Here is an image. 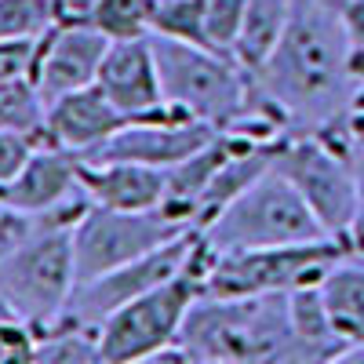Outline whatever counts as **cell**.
<instances>
[{"label":"cell","mask_w":364,"mask_h":364,"mask_svg":"<svg viewBox=\"0 0 364 364\" xmlns=\"http://www.w3.org/2000/svg\"><path fill=\"white\" fill-rule=\"evenodd\" d=\"M291 132H328L353 113L360 80L350 70L343 11L295 0L284 37L252 73Z\"/></svg>","instance_id":"6da1fadb"},{"label":"cell","mask_w":364,"mask_h":364,"mask_svg":"<svg viewBox=\"0 0 364 364\" xmlns=\"http://www.w3.org/2000/svg\"><path fill=\"white\" fill-rule=\"evenodd\" d=\"M178 343L190 360H302L288 291L200 295Z\"/></svg>","instance_id":"7a4b0ae2"},{"label":"cell","mask_w":364,"mask_h":364,"mask_svg":"<svg viewBox=\"0 0 364 364\" xmlns=\"http://www.w3.org/2000/svg\"><path fill=\"white\" fill-rule=\"evenodd\" d=\"M211 262V245L197 233L193 255L186 269L171 281L149 288L146 295L132 299L99 324L102 336V360L106 364H128V360H157L161 350L178 343L182 324H186L193 302L204 295V273Z\"/></svg>","instance_id":"3957f363"},{"label":"cell","mask_w":364,"mask_h":364,"mask_svg":"<svg viewBox=\"0 0 364 364\" xmlns=\"http://www.w3.org/2000/svg\"><path fill=\"white\" fill-rule=\"evenodd\" d=\"M149 41L157 51L161 87L168 102L182 106L197 120L215 124L219 132L233 128L248 113L255 77L237 58L161 33H149Z\"/></svg>","instance_id":"277c9868"},{"label":"cell","mask_w":364,"mask_h":364,"mask_svg":"<svg viewBox=\"0 0 364 364\" xmlns=\"http://www.w3.org/2000/svg\"><path fill=\"white\" fill-rule=\"evenodd\" d=\"M346 120L328 132L281 135L277 154H273V168L306 197L324 233L350 245V233L357 226V178H353V161L346 149Z\"/></svg>","instance_id":"5b68a950"},{"label":"cell","mask_w":364,"mask_h":364,"mask_svg":"<svg viewBox=\"0 0 364 364\" xmlns=\"http://www.w3.org/2000/svg\"><path fill=\"white\" fill-rule=\"evenodd\" d=\"M200 237L211 245V252H248L306 245V240H324L328 233L314 215V208L306 204V197L277 168H269L215 223L204 226Z\"/></svg>","instance_id":"8992f818"},{"label":"cell","mask_w":364,"mask_h":364,"mask_svg":"<svg viewBox=\"0 0 364 364\" xmlns=\"http://www.w3.org/2000/svg\"><path fill=\"white\" fill-rule=\"evenodd\" d=\"M77 288L73 226L37 230L0 252V295L29 328H51Z\"/></svg>","instance_id":"52a82bcc"},{"label":"cell","mask_w":364,"mask_h":364,"mask_svg":"<svg viewBox=\"0 0 364 364\" xmlns=\"http://www.w3.org/2000/svg\"><path fill=\"white\" fill-rule=\"evenodd\" d=\"M353 248L346 240L324 237L306 245L281 248H248V252H211L204 273V295H273L317 284L331 262H339Z\"/></svg>","instance_id":"ba28073f"},{"label":"cell","mask_w":364,"mask_h":364,"mask_svg":"<svg viewBox=\"0 0 364 364\" xmlns=\"http://www.w3.org/2000/svg\"><path fill=\"white\" fill-rule=\"evenodd\" d=\"M190 233L186 223L168 215L164 208L149 211H117L91 204L80 223L73 226V255H77V284L99 273H109L146 252H154L168 240Z\"/></svg>","instance_id":"9c48e42d"},{"label":"cell","mask_w":364,"mask_h":364,"mask_svg":"<svg viewBox=\"0 0 364 364\" xmlns=\"http://www.w3.org/2000/svg\"><path fill=\"white\" fill-rule=\"evenodd\" d=\"M193 245H197V230L182 233L175 240H168V245L146 252L124 266H117L109 273H99V277L91 281H80L70 295V306L63 317L77 321V324H91L99 328L109 314H117L120 306H128L132 299L146 295L149 288H157L164 281H171L175 273L186 269L190 255H193Z\"/></svg>","instance_id":"30bf717a"},{"label":"cell","mask_w":364,"mask_h":364,"mask_svg":"<svg viewBox=\"0 0 364 364\" xmlns=\"http://www.w3.org/2000/svg\"><path fill=\"white\" fill-rule=\"evenodd\" d=\"M95 84L132 120H186V117H193L182 106L164 99L157 51H154V41L149 37L109 41V51L102 58V70H99Z\"/></svg>","instance_id":"8fae6325"},{"label":"cell","mask_w":364,"mask_h":364,"mask_svg":"<svg viewBox=\"0 0 364 364\" xmlns=\"http://www.w3.org/2000/svg\"><path fill=\"white\" fill-rule=\"evenodd\" d=\"M109 51V37L87 22H58L41 41V55L33 66V84L41 99L51 106L55 99L80 91L99 80L102 58Z\"/></svg>","instance_id":"7c38bea8"},{"label":"cell","mask_w":364,"mask_h":364,"mask_svg":"<svg viewBox=\"0 0 364 364\" xmlns=\"http://www.w3.org/2000/svg\"><path fill=\"white\" fill-rule=\"evenodd\" d=\"M219 135L215 124L197 117L186 120H132L128 128H120L113 139H106L95 154H87L84 161H139L154 168H175L178 161H186L190 154L204 142Z\"/></svg>","instance_id":"4fadbf2b"},{"label":"cell","mask_w":364,"mask_h":364,"mask_svg":"<svg viewBox=\"0 0 364 364\" xmlns=\"http://www.w3.org/2000/svg\"><path fill=\"white\" fill-rule=\"evenodd\" d=\"M80 171H84V157L80 154L41 139L37 149L29 154V161L18 168V175L8 182V186H0V204L15 208V211L63 208V204L84 197Z\"/></svg>","instance_id":"5bb4252c"},{"label":"cell","mask_w":364,"mask_h":364,"mask_svg":"<svg viewBox=\"0 0 364 364\" xmlns=\"http://www.w3.org/2000/svg\"><path fill=\"white\" fill-rule=\"evenodd\" d=\"M132 117L124 109H117L99 84H87L80 91H70V95L55 99L48 106V117H44V139L55 142V146H66L73 154L87 157L95 149L113 139L120 128H128Z\"/></svg>","instance_id":"9a60e30c"},{"label":"cell","mask_w":364,"mask_h":364,"mask_svg":"<svg viewBox=\"0 0 364 364\" xmlns=\"http://www.w3.org/2000/svg\"><path fill=\"white\" fill-rule=\"evenodd\" d=\"M80 186L91 204L117 211H149L164 208L168 168L139 164V161H84Z\"/></svg>","instance_id":"2e32d148"},{"label":"cell","mask_w":364,"mask_h":364,"mask_svg":"<svg viewBox=\"0 0 364 364\" xmlns=\"http://www.w3.org/2000/svg\"><path fill=\"white\" fill-rule=\"evenodd\" d=\"M259 142L248 135H237V132H219L211 142H204L197 154H190L186 161H178L175 168H168V193H164V211L175 215L178 223H186L193 230V211L208 190V182L215 178V171L237 154L240 146Z\"/></svg>","instance_id":"e0dca14e"},{"label":"cell","mask_w":364,"mask_h":364,"mask_svg":"<svg viewBox=\"0 0 364 364\" xmlns=\"http://www.w3.org/2000/svg\"><path fill=\"white\" fill-rule=\"evenodd\" d=\"M321 295L331 324L346 343V353L353 346H364V255L350 252L339 262H331L321 277Z\"/></svg>","instance_id":"ac0fdd59"},{"label":"cell","mask_w":364,"mask_h":364,"mask_svg":"<svg viewBox=\"0 0 364 364\" xmlns=\"http://www.w3.org/2000/svg\"><path fill=\"white\" fill-rule=\"evenodd\" d=\"M288 306H291V328H295V343H299L302 360H343L346 343L328 317L321 281L288 291Z\"/></svg>","instance_id":"d6986e66"},{"label":"cell","mask_w":364,"mask_h":364,"mask_svg":"<svg viewBox=\"0 0 364 364\" xmlns=\"http://www.w3.org/2000/svg\"><path fill=\"white\" fill-rule=\"evenodd\" d=\"M291 8H295V0H248L245 4V18H240L233 58L248 73H255L269 58V51L277 48V41L284 37Z\"/></svg>","instance_id":"ffe728a7"},{"label":"cell","mask_w":364,"mask_h":364,"mask_svg":"<svg viewBox=\"0 0 364 364\" xmlns=\"http://www.w3.org/2000/svg\"><path fill=\"white\" fill-rule=\"evenodd\" d=\"M37 360L48 364H102V336L91 324L58 317L51 328L37 331Z\"/></svg>","instance_id":"44dd1931"},{"label":"cell","mask_w":364,"mask_h":364,"mask_svg":"<svg viewBox=\"0 0 364 364\" xmlns=\"http://www.w3.org/2000/svg\"><path fill=\"white\" fill-rule=\"evenodd\" d=\"M44 117H48V102L41 99L33 77L0 84V132L44 135Z\"/></svg>","instance_id":"7402d4cb"},{"label":"cell","mask_w":364,"mask_h":364,"mask_svg":"<svg viewBox=\"0 0 364 364\" xmlns=\"http://www.w3.org/2000/svg\"><path fill=\"white\" fill-rule=\"evenodd\" d=\"M58 26V0H0V41H41Z\"/></svg>","instance_id":"603a6c76"},{"label":"cell","mask_w":364,"mask_h":364,"mask_svg":"<svg viewBox=\"0 0 364 364\" xmlns=\"http://www.w3.org/2000/svg\"><path fill=\"white\" fill-rule=\"evenodd\" d=\"M197 4H200V22H204L208 48L233 58V44H237L240 18H245L248 0H197Z\"/></svg>","instance_id":"cb8c5ba5"},{"label":"cell","mask_w":364,"mask_h":364,"mask_svg":"<svg viewBox=\"0 0 364 364\" xmlns=\"http://www.w3.org/2000/svg\"><path fill=\"white\" fill-rule=\"evenodd\" d=\"M154 33L208 48V41H204V22H200V4H197V0H157Z\"/></svg>","instance_id":"d4e9b609"},{"label":"cell","mask_w":364,"mask_h":364,"mask_svg":"<svg viewBox=\"0 0 364 364\" xmlns=\"http://www.w3.org/2000/svg\"><path fill=\"white\" fill-rule=\"evenodd\" d=\"M346 149L353 161V178H357V226L350 233V248L364 255V113L353 109L346 120Z\"/></svg>","instance_id":"484cf974"},{"label":"cell","mask_w":364,"mask_h":364,"mask_svg":"<svg viewBox=\"0 0 364 364\" xmlns=\"http://www.w3.org/2000/svg\"><path fill=\"white\" fill-rule=\"evenodd\" d=\"M8 360H37V328L22 317H0V364Z\"/></svg>","instance_id":"4316f807"},{"label":"cell","mask_w":364,"mask_h":364,"mask_svg":"<svg viewBox=\"0 0 364 364\" xmlns=\"http://www.w3.org/2000/svg\"><path fill=\"white\" fill-rule=\"evenodd\" d=\"M41 41H0V84L33 77L37 55H41Z\"/></svg>","instance_id":"83f0119b"},{"label":"cell","mask_w":364,"mask_h":364,"mask_svg":"<svg viewBox=\"0 0 364 364\" xmlns=\"http://www.w3.org/2000/svg\"><path fill=\"white\" fill-rule=\"evenodd\" d=\"M44 135H22V132H0V186L18 175V168L29 161V154L37 149Z\"/></svg>","instance_id":"f1b7e54d"},{"label":"cell","mask_w":364,"mask_h":364,"mask_svg":"<svg viewBox=\"0 0 364 364\" xmlns=\"http://www.w3.org/2000/svg\"><path fill=\"white\" fill-rule=\"evenodd\" d=\"M343 29H346V44H350V70L364 84V0H346Z\"/></svg>","instance_id":"f546056e"},{"label":"cell","mask_w":364,"mask_h":364,"mask_svg":"<svg viewBox=\"0 0 364 364\" xmlns=\"http://www.w3.org/2000/svg\"><path fill=\"white\" fill-rule=\"evenodd\" d=\"M317 4H328V8H339V11H343V8H346V0H317Z\"/></svg>","instance_id":"4dcf8cb0"},{"label":"cell","mask_w":364,"mask_h":364,"mask_svg":"<svg viewBox=\"0 0 364 364\" xmlns=\"http://www.w3.org/2000/svg\"><path fill=\"white\" fill-rule=\"evenodd\" d=\"M0 317H15V314H11V306L4 302V295H0Z\"/></svg>","instance_id":"1f68e13d"},{"label":"cell","mask_w":364,"mask_h":364,"mask_svg":"<svg viewBox=\"0 0 364 364\" xmlns=\"http://www.w3.org/2000/svg\"><path fill=\"white\" fill-rule=\"evenodd\" d=\"M353 109H360V113H364V84H360V91H357V102H353Z\"/></svg>","instance_id":"d6a6232c"}]
</instances>
